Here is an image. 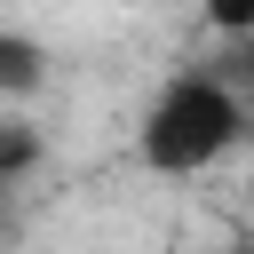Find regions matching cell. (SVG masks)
I'll list each match as a JSON object with an SVG mask.
<instances>
[{
	"instance_id": "cell-1",
	"label": "cell",
	"mask_w": 254,
	"mask_h": 254,
	"mask_svg": "<svg viewBox=\"0 0 254 254\" xmlns=\"http://www.w3.org/2000/svg\"><path fill=\"white\" fill-rule=\"evenodd\" d=\"M238 143H246V95L222 71H175L135 127V159L151 175H175V183L222 167Z\"/></svg>"
},
{
	"instance_id": "cell-2",
	"label": "cell",
	"mask_w": 254,
	"mask_h": 254,
	"mask_svg": "<svg viewBox=\"0 0 254 254\" xmlns=\"http://www.w3.org/2000/svg\"><path fill=\"white\" fill-rule=\"evenodd\" d=\"M48 87V48L32 32H0V103H32Z\"/></svg>"
},
{
	"instance_id": "cell-3",
	"label": "cell",
	"mask_w": 254,
	"mask_h": 254,
	"mask_svg": "<svg viewBox=\"0 0 254 254\" xmlns=\"http://www.w3.org/2000/svg\"><path fill=\"white\" fill-rule=\"evenodd\" d=\"M24 167H40V127L32 119H0V183L24 175Z\"/></svg>"
},
{
	"instance_id": "cell-4",
	"label": "cell",
	"mask_w": 254,
	"mask_h": 254,
	"mask_svg": "<svg viewBox=\"0 0 254 254\" xmlns=\"http://www.w3.org/2000/svg\"><path fill=\"white\" fill-rule=\"evenodd\" d=\"M214 254H254V238H222V246H214Z\"/></svg>"
},
{
	"instance_id": "cell-5",
	"label": "cell",
	"mask_w": 254,
	"mask_h": 254,
	"mask_svg": "<svg viewBox=\"0 0 254 254\" xmlns=\"http://www.w3.org/2000/svg\"><path fill=\"white\" fill-rule=\"evenodd\" d=\"M246 198H254V167H246Z\"/></svg>"
}]
</instances>
